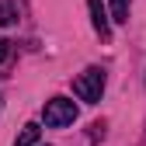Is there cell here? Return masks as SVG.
<instances>
[{"label": "cell", "instance_id": "cell-6", "mask_svg": "<svg viewBox=\"0 0 146 146\" xmlns=\"http://www.w3.org/2000/svg\"><path fill=\"white\" fill-rule=\"evenodd\" d=\"M17 21V7L11 0H0V25H14Z\"/></svg>", "mask_w": 146, "mask_h": 146}, {"label": "cell", "instance_id": "cell-5", "mask_svg": "<svg viewBox=\"0 0 146 146\" xmlns=\"http://www.w3.org/2000/svg\"><path fill=\"white\" fill-rule=\"evenodd\" d=\"M129 11H132V0H111V21L115 25L129 21Z\"/></svg>", "mask_w": 146, "mask_h": 146}, {"label": "cell", "instance_id": "cell-7", "mask_svg": "<svg viewBox=\"0 0 146 146\" xmlns=\"http://www.w3.org/2000/svg\"><path fill=\"white\" fill-rule=\"evenodd\" d=\"M11 59V42H4V38H0V66H4Z\"/></svg>", "mask_w": 146, "mask_h": 146}, {"label": "cell", "instance_id": "cell-4", "mask_svg": "<svg viewBox=\"0 0 146 146\" xmlns=\"http://www.w3.org/2000/svg\"><path fill=\"white\" fill-rule=\"evenodd\" d=\"M38 136H42V129H38V122H28L25 129H21V136L14 139V146H35V143H38Z\"/></svg>", "mask_w": 146, "mask_h": 146}, {"label": "cell", "instance_id": "cell-8", "mask_svg": "<svg viewBox=\"0 0 146 146\" xmlns=\"http://www.w3.org/2000/svg\"><path fill=\"white\" fill-rule=\"evenodd\" d=\"M90 139H104V122H94V125H90Z\"/></svg>", "mask_w": 146, "mask_h": 146}, {"label": "cell", "instance_id": "cell-1", "mask_svg": "<svg viewBox=\"0 0 146 146\" xmlns=\"http://www.w3.org/2000/svg\"><path fill=\"white\" fill-rule=\"evenodd\" d=\"M104 84H108L104 70H98V66H87L80 77L73 80V94H77L84 104H98V101H101V94H104Z\"/></svg>", "mask_w": 146, "mask_h": 146}, {"label": "cell", "instance_id": "cell-2", "mask_svg": "<svg viewBox=\"0 0 146 146\" xmlns=\"http://www.w3.org/2000/svg\"><path fill=\"white\" fill-rule=\"evenodd\" d=\"M42 122H45V129H66V125L77 122V104L70 98H49L42 108Z\"/></svg>", "mask_w": 146, "mask_h": 146}, {"label": "cell", "instance_id": "cell-3", "mask_svg": "<svg viewBox=\"0 0 146 146\" xmlns=\"http://www.w3.org/2000/svg\"><path fill=\"white\" fill-rule=\"evenodd\" d=\"M87 11H90V25H94V31L108 42V38H111V17H108L104 0H87Z\"/></svg>", "mask_w": 146, "mask_h": 146}]
</instances>
